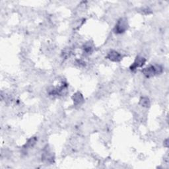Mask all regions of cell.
Returning <instances> with one entry per match:
<instances>
[{"label": "cell", "instance_id": "obj_1", "mask_svg": "<svg viewBox=\"0 0 169 169\" xmlns=\"http://www.w3.org/2000/svg\"><path fill=\"white\" fill-rule=\"evenodd\" d=\"M142 73L147 78H151L155 75H160L163 72V68L160 65H151L143 68Z\"/></svg>", "mask_w": 169, "mask_h": 169}, {"label": "cell", "instance_id": "obj_2", "mask_svg": "<svg viewBox=\"0 0 169 169\" xmlns=\"http://www.w3.org/2000/svg\"><path fill=\"white\" fill-rule=\"evenodd\" d=\"M54 155L47 145L43 150L42 154V161L45 164H51L54 163Z\"/></svg>", "mask_w": 169, "mask_h": 169}, {"label": "cell", "instance_id": "obj_3", "mask_svg": "<svg viewBox=\"0 0 169 169\" xmlns=\"http://www.w3.org/2000/svg\"><path fill=\"white\" fill-rule=\"evenodd\" d=\"M128 29V20L126 18H120L116 23L114 31L116 34H123Z\"/></svg>", "mask_w": 169, "mask_h": 169}, {"label": "cell", "instance_id": "obj_4", "mask_svg": "<svg viewBox=\"0 0 169 169\" xmlns=\"http://www.w3.org/2000/svg\"><path fill=\"white\" fill-rule=\"evenodd\" d=\"M106 58H107L111 62H119L122 60V56L120 53H119L118 52L112 50L108 52L107 56H106Z\"/></svg>", "mask_w": 169, "mask_h": 169}, {"label": "cell", "instance_id": "obj_5", "mask_svg": "<svg viewBox=\"0 0 169 169\" xmlns=\"http://www.w3.org/2000/svg\"><path fill=\"white\" fill-rule=\"evenodd\" d=\"M146 62L145 58H144L142 56H137L136 59L133 62V63L130 66L129 69L132 70V71H135L136 69H137L138 68H142Z\"/></svg>", "mask_w": 169, "mask_h": 169}, {"label": "cell", "instance_id": "obj_6", "mask_svg": "<svg viewBox=\"0 0 169 169\" xmlns=\"http://www.w3.org/2000/svg\"><path fill=\"white\" fill-rule=\"evenodd\" d=\"M72 100H73V103L75 104V106H79L82 104L84 101L83 94L79 92H77L73 95Z\"/></svg>", "mask_w": 169, "mask_h": 169}, {"label": "cell", "instance_id": "obj_7", "mask_svg": "<svg viewBox=\"0 0 169 169\" xmlns=\"http://www.w3.org/2000/svg\"><path fill=\"white\" fill-rule=\"evenodd\" d=\"M37 142V139L36 137H31L30 139L28 140V142H27L25 145L23 146V148L25 149H30V148L33 147L35 145V144H36Z\"/></svg>", "mask_w": 169, "mask_h": 169}, {"label": "cell", "instance_id": "obj_8", "mask_svg": "<svg viewBox=\"0 0 169 169\" xmlns=\"http://www.w3.org/2000/svg\"><path fill=\"white\" fill-rule=\"evenodd\" d=\"M83 49V52L85 54H90L93 51V47L90 42H87L85 44H84Z\"/></svg>", "mask_w": 169, "mask_h": 169}, {"label": "cell", "instance_id": "obj_9", "mask_svg": "<svg viewBox=\"0 0 169 169\" xmlns=\"http://www.w3.org/2000/svg\"><path fill=\"white\" fill-rule=\"evenodd\" d=\"M150 100L149 98L146 97H143L140 98L139 104L143 107L148 108L150 106Z\"/></svg>", "mask_w": 169, "mask_h": 169}, {"label": "cell", "instance_id": "obj_10", "mask_svg": "<svg viewBox=\"0 0 169 169\" xmlns=\"http://www.w3.org/2000/svg\"><path fill=\"white\" fill-rule=\"evenodd\" d=\"M71 54H72L71 50L66 49V50H65L63 52L62 56H63V58H68V57H69L70 55H71Z\"/></svg>", "mask_w": 169, "mask_h": 169}, {"label": "cell", "instance_id": "obj_11", "mask_svg": "<svg viewBox=\"0 0 169 169\" xmlns=\"http://www.w3.org/2000/svg\"><path fill=\"white\" fill-rule=\"evenodd\" d=\"M76 63L80 67L85 66V62L81 60V59H77V60H76Z\"/></svg>", "mask_w": 169, "mask_h": 169}, {"label": "cell", "instance_id": "obj_12", "mask_svg": "<svg viewBox=\"0 0 169 169\" xmlns=\"http://www.w3.org/2000/svg\"><path fill=\"white\" fill-rule=\"evenodd\" d=\"M168 139H167L166 140L164 141V145L165 146V147H168Z\"/></svg>", "mask_w": 169, "mask_h": 169}]
</instances>
